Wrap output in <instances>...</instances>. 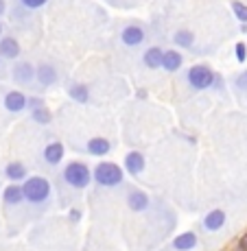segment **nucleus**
Masks as SVG:
<instances>
[{
  "instance_id": "1",
  "label": "nucleus",
  "mask_w": 247,
  "mask_h": 251,
  "mask_svg": "<svg viewBox=\"0 0 247 251\" xmlns=\"http://www.w3.org/2000/svg\"><path fill=\"white\" fill-rule=\"evenodd\" d=\"M22 190H24V201H28V203H33V205L48 203V199H51V195H53L51 181L40 175L24 179Z\"/></svg>"
},
{
  "instance_id": "2",
  "label": "nucleus",
  "mask_w": 247,
  "mask_h": 251,
  "mask_svg": "<svg viewBox=\"0 0 247 251\" xmlns=\"http://www.w3.org/2000/svg\"><path fill=\"white\" fill-rule=\"evenodd\" d=\"M61 179L68 188H75V190H83L90 186L92 181V171L85 166L83 162H68L61 168Z\"/></svg>"
},
{
  "instance_id": "3",
  "label": "nucleus",
  "mask_w": 247,
  "mask_h": 251,
  "mask_svg": "<svg viewBox=\"0 0 247 251\" xmlns=\"http://www.w3.org/2000/svg\"><path fill=\"white\" fill-rule=\"evenodd\" d=\"M92 179L99 183L101 188H116L125 181V173L118 164L114 162H101L99 166L92 171Z\"/></svg>"
},
{
  "instance_id": "4",
  "label": "nucleus",
  "mask_w": 247,
  "mask_h": 251,
  "mask_svg": "<svg viewBox=\"0 0 247 251\" xmlns=\"http://www.w3.org/2000/svg\"><path fill=\"white\" fill-rule=\"evenodd\" d=\"M217 79V72H212V68H208L206 64H197L191 66L186 72V81L195 92H203V90H212Z\"/></svg>"
},
{
  "instance_id": "5",
  "label": "nucleus",
  "mask_w": 247,
  "mask_h": 251,
  "mask_svg": "<svg viewBox=\"0 0 247 251\" xmlns=\"http://www.w3.org/2000/svg\"><path fill=\"white\" fill-rule=\"evenodd\" d=\"M11 76L18 85H22V88H31V85H35V81H37L35 79V66L28 64V61H18L11 70Z\"/></svg>"
},
{
  "instance_id": "6",
  "label": "nucleus",
  "mask_w": 247,
  "mask_h": 251,
  "mask_svg": "<svg viewBox=\"0 0 247 251\" xmlns=\"http://www.w3.org/2000/svg\"><path fill=\"white\" fill-rule=\"evenodd\" d=\"M147 40V31H144L140 24H127V26L120 31V42L127 48H136Z\"/></svg>"
},
{
  "instance_id": "7",
  "label": "nucleus",
  "mask_w": 247,
  "mask_h": 251,
  "mask_svg": "<svg viewBox=\"0 0 247 251\" xmlns=\"http://www.w3.org/2000/svg\"><path fill=\"white\" fill-rule=\"evenodd\" d=\"M35 79H37V85H42V88H51V85H55L57 81H59V75H57V68L53 64H40L35 68Z\"/></svg>"
},
{
  "instance_id": "8",
  "label": "nucleus",
  "mask_w": 247,
  "mask_h": 251,
  "mask_svg": "<svg viewBox=\"0 0 247 251\" xmlns=\"http://www.w3.org/2000/svg\"><path fill=\"white\" fill-rule=\"evenodd\" d=\"M149 205H151V199H149L147 192H142L140 188H132L127 192V207L132 212H147Z\"/></svg>"
},
{
  "instance_id": "9",
  "label": "nucleus",
  "mask_w": 247,
  "mask_h": 251,
  "mask_svg": "<svg viewBox=\"0 0 247 251\" xmlns=\"http://www.w3.org/2000/svg\"><path fill=\"white\" fill-rule=\"evenodd\" d=\"M27 105H28V96L20 90H11L7 96H4V107H7V112H11V114L24 112Z\"/></svg>"
},
{
  "instance_id": "10",
  "label": "nucleus",
  "mask_w": 247,
  "mask_h": 251,
  "mask_svg": "<svg viewBox=\"0 0 247 251\" xmlns=\"http://www.w3.org/2000/svg\"><path fill=\"white\" fill-rule=\"evenodd\" d=\"M225 223H227V216H225L223 210H210L206 216H203L201 227L206 231H219V229L225 227Z\"/></svg>"
},
{
  "instance_id": "11",
  "label": "nucleus",
  "mask_w": 247,
  "mask_h": 251,
  "mask_svg": "<svg viewBox=\"0 0 247 251\" xmlns=\"http://www.w3.org/2000/svg\"><path fill=\"white\" fill-rule=\"evenodd\" d=\"M197 245H199V236L195 231H184V234L173 238L171 247L175 251H192V249H197Z\"/></svg>"
},
{
  "instance_id": "12",
  "label": "nucleus",
  "mask_w": 247,
  "mask_h": 251,
  "mask_svg": "<svg viewBox=\"0 0 247 251\" xmlns=\"http://www.w3.org/2000/svg\"><path fill=\"white\" fill-rule=\"evenodd\" d=\"M64 155H66V149H64V144L61 142H48L46 144V149H44V162L48 164V166H59L61 160H64Z\"/></svg>"
},
{
  "instance_id": "13",
  "label": "nucleus",
  "mask_w": 247,
  "mask_h": 251,
  "mask_svg": "<svg viewBox=\"0 0 247 251\" xmlns=\"http://www.w3.org/2000/svg\"><path fill=\"white\" fill-rule=\"evenodd\" d=\"M85 151H88L90 155L103 157V155H108V153L112 151V142H110L108 138L94 136V138H90V140H88V144H85Z\"/></svg>"
},
{
  "instance_id": "14",
  "label": "nucleus",
  "mask_w": 247,
  "mask_h": 251,
  "mask_svg": "<svg viewBox=\"0 0 247 251\" xmlns=\"http://www.w3.org/2000/svg\"><path fill=\"white\" fill-rule=\"evenodd\" d=\"M125 171L132 177H138L144 171V155L140 151H129L125 155Z\"/></svg>"
},
{
  "instance_id": "15",
  "label": "nucleus",
  "mask_w": 247,
  "mask_h": 251,
  "mask_svg": "<svg viewBox=\"0 0 247 251\" xmlns=\"http://www.w3.org/2000/svg\"><path fill=\"white\" fill-rule=\"evenodd\" d=\"M162 57H164V48L162 46H149L142 55V64L149 70H158L162 68Z\"/></svg>"
},
{
  "instance_id": "16",
  "label": "nucleus",
  "mask_w": 247,
  "mask_h": 251,
  "mask_svg": "<svg viewBox=\"0 0 247 251\" xmlns=\"http://www.w3.org/2000/svg\"><path fill=\"white\" fill-rule=\"evenodd\" d=\"M20 44H18L16 37H2L0 40V57H4V59H18L20 57Z\"/></svg>"
},
{
  "instance_id": "17",
  "label": "nucleus",
  "mask_w": 247,
  "mask_h": 251,
  "mask_svg": "<svg viewBox=\"0 0 247 251\" xmlns=\"http://www.w3.org/2000/svg\"><path fill=\"white\" fill-rule=\"evenodd\" d=\"M182 64H184V57H182V52H177V50H164V57H162V70H166V72H177L182 68Z\"/></svg>"
},
{
  "instance_id": "18",
  "label": "nucleus",
  "mask_w": 247,
  "mask_h": 251,
  "mask_svg": "<svg viewBox=\"0 0 247 251\" xmlns=\"http://www.w3.org/2000/svg\"><path fill=\"white\" fill-rule=\"evenodd\" d=\"M2 201H4L7 205H20L22 201H24V190H22L20 183H11V186L4 188Z\"/></svg>"
},
{
  "instance_id": "19",
  "label": "nucleus",
  "mask_w": 247,
  "mask_h": 251,
  "mask_svg": "<svg viewBox=\"0 0 247 251\" xmlns=\"http://www.w3.org/2000/svg\"><path fill=\"white\" fill-rule=\"evenodd\" d=\"M68 96H70L75 103L85 105L90 100V90H88V85H83V83H70L68 85Z\"/></svg>"
},
{
  "instance_id": "20",
  "label": "nucleus",
  "mask_w": 247,
  "mask_h": 251,
  "mask_svg": "<svg viewBox=\"0 0 247 251\" xmlns=\"http://www.w3.org/2000/svg\"><path fill=\"white\" fill-rule=\"evenodd\" d=\"M4 175H7L11 181L28 179V171H27V166H24L22 162H11V164H7V168H4Z\"/></svg>"
},
{
  "instance_id": "21",
  "label": "nucleus",
  "mask_w": 247,
  "mask_h": 251,
  "mask_svg": "<svg viewBox=\"0 0 247 251\" xmlns=\"http://www.w3.org/2000/svg\"><path fill=\"white\" fill-rule=\"evenodd\" d=\"M173 44H175L177 48H191L192 50L195 35H192V31H188V28H180V31L173 33Z\"/></svg>"
},
{
  "instance_id": "22",
  "label": "nucleus",
  "mask_w": 247,
  "mask_h": 251,
  "mask_svg": "<svg viewBox=\"0 0 247 251\" xmlns=\"http://www.w3.org/2000/svg\"><path fill=\"white\" fill-rule=\"evenodd\" d=\"M31 118L35 120L37 125H51L53 123V114H51V109L46 107V105H42V107H35L31 112Z\"/></svg>"
},
{
  "instance_id": "23",
  "label": "nucleus",
  "mask_w": 247,
  "mask_h": 251,
  "mask_svg": "<svg viewBox=\"0 0 247 251\" xmlns=\"http://www.w3.org/2000/svg\"><path fill=\"white\" fill-rule=\"evenodd\" d=\"M232 13H234V18L241 24H247V4L245 2H241V0H234V2H232Z\"/></svg>"
},
{
  "instance_id": "24",
  "label": "nucleus",
  "mask_w": 247,
  "mask_h": 251,
  "mask_svg": "<svg viewBox=\"0 0 247 251\" xmlns=\"http://www.w3.org/2000/svg\"><path fill=\"white\" fill-rule=\"evenodd\" d=\"M234 90L239 92V94H247V70L239 72V75L234 76Z\"/></svg>"
},
{
  "instance_id": "25",
  "label": "nucleus",
  "mask_w": 247,
  "mask_h": 251,
  "mask_svg": "<svg viewBox=\"0 0 247 251\" xmlns=\"http://www.w3.org/2000/svg\"><path fill=\"white\" fill-rule=\"evenodd\" d=\"M48 0H20V4L24 9H28V11H35V9H42Z\"/></svg>"
},
{
  "instance_id": "26",
  "label": "nucleus",
  "mask_w": 247,
  "mask_h": 251,
  "mask_svg": "<svg viewBox=\"0 0 247 251\" xmlns=\"http://www.w3.org/2000/svg\"><path fill=\"white\" fill-rule=\"evenodd\" d=\"M234 55H236V61H239V64H245V59H247V46L243 44V42H239V44L234 46Z\"/></svg>"
},
{
  "instance_id": "27",
  "label": "nucleus",
  "mask_w": 247,
  "mask_h": 251,
  "mask_svg": "<svg viewBox=\"0 0 247 251\" xmlns=\"http://www.w3.org/2000/svg\"><path fill=\"white\" fill-rule=\"evenodd\" d=\"M42 105H46L42 96H28V105H27V109H31V112H33L35 107H42Z\"/></svg>"
},
{
  "instance_id": "28",
  "label": "nucleus",
  "mask_w": 247,
  "mask_h": 251,
  "mask_svg": "<svg viewBox=\"0 0 247 251\" xmlns=\"http://www.w3.org/2000/svg\"><path fill=\"white\" fill-rule=\"evenodd\" d=\"M81 210L79 207H70V210H68V221H70V223H81Z\"/></svg>"
},
{
  "instance_id": "29",
  "label": "nucleus",
  "mask_w": 247,
  "mask_h": 251,
  "mask_svg": "<svg viewBox=\"0 0 247 251\" xmlns=\"http://www.w3.org/2000/svg\"><path fill=\"white\" fill-rule=\"evenodd\" d=\"M212 90H217V92H223V79H221L219 75H217V79H215V85H212Z\"/></svg>"
},
{
  "instance_id": "30",
  "label": "nucleus",
  "mask_w": 247,
  "mask_h": 251,
  "mask_svg": "<svg viewBox=\"0 0 247 251\" xmlns=\"http://www.w3.org/2000/svg\"><path fill=\"white\" fill-rule=\"evenodd\" d=\"M239 247L243 249V251H247V234H245V236H241V240H239Z\"/></svg>"
},
{
  "instance_id": "31",
  "label": "nucleus",
  "mask_w": 247,
  "mask_h": 251,
  "mask_svg": "<svg viewBox=\"0 0 247 251\" xmlns=\"http://www.w3.org/2000/svg\"><path fill=\"white\" fill-rule=\"evenodd\" d=\"M4 13H7V2L0 0V16H4Z\"/></svg>"
},
{
  "instance_id": "32",
  "label": "nucleus",
  "mask_w": 247,
  "mask_h": 251,
  "mask_svg": "<svg viewBox=\"0 0 247 251\" xmlns=\"http://www.w3.org/2000/svg\"><path fill=\"white\" fill-rule=\"evenodd\" d=\"M0 35H2V22H0Z\"/></svg>"
}]
</instances>
